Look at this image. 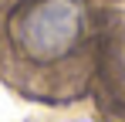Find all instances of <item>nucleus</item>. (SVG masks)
<instances>
[{
    "label": "nucleus",
    "mask_w": 125,
    "mask_h": 122,
    "mask_svg": "<svg viewBox=\"0 0 125 122\" xmlns=\"http://www.w3.org/2000/svg\"><path fill=\"white\" fill-rule=\"evenodd\" d=\"M81 31V7L74 0H44L24 17V51L37 61H54L74 48Z\"/></svg>",
    "instance_id": "obj_1"
}]
</instances>
